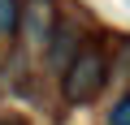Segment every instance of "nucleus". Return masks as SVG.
I'll use <instances>...</instances> for the list:
<instances>
[{"instance_id": "f257e3e1", "label": "nucleus", "mask_w": 130, "mask_h": 125, "mask_svg": "<svg viewBox=\"0 0 130 125\" xmlns=\"http://www.w3.org/2000/svg\"><path fill=\"white\" fill-rule=\"evenodd\" d=\"M104 78H108V56H104L100 47H83V52H74L70 65H65L61 95L70 99V104H91V99L100 95Z\"/></svg>"}, {"instance_id": "39448f33", "label": "nucleus", "mask_w": 130, "mask_h": 125, "mask_svg": "<svg viewBox=\"0 0 130 125\" xmlns=\"http://www.w3.org/2000/svg\"><path fill=\"white\" fill-rule=\"evenodd\" d=\"M0 125H26V116H0Z\"/></svg>"}, {"instance_id": "f03ea898", "label": "nucleus", "mask_w": 130, "mask_h": 125, "mask_svg": "<svg viewBox=\"0 0 130 125\" xmlns=\"http://www.w3.org/2000/svg\"><path fill=\"white\" fill-rule=\"evenodd\" d=\"M22 22H26V39L35 47L48 43V35L56 30V9H52V0H26L22 5Z\"/></svg>"}, {"instance_id": "20e7f679", "label": "nucleus", "mask_w": 130, "mask_h": 125, "mask_svg": "<svg viewBox=\"0 0 130 125\" xmlns=\"http://www.w3.org/2000/svg\"><path fill=\"white\" fill-rule=\"evenodd\" d=\"M108 125H130V95H121L108 112Z\"/></svg>"}, {"instance_id": "7ed1b4c3", "label": "nucleus", "mask_w": 130, "mask_h": 125, "mask_svg": "<svg viewBox=\"0 0 130 125\" xmlns=\"http://www.w3.org/2000/svg\"><path fill=\"white\" fill-rule=\"evenodd\" d=\"M22 22V0H0V39H9Z\"/></svg>"}]
</instances>
